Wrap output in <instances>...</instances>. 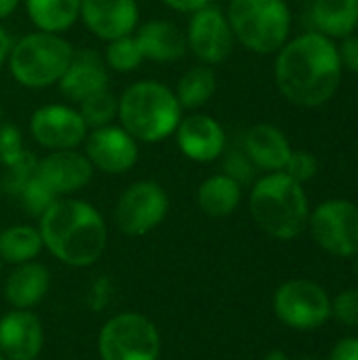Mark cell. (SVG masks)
<instances>
[{
  "mask_svg": "<svg viewBox=\"0 0 358 360\" xmlns=\"http://www.w3.org/2000/svg\"><path fill=\"white\" fill-rule=\"evenodd\" d=\"M342 72L335 42L319 32L287 40L274 61L279 91L287 101L300 108L327 103L342 82Z\"/></svg>",
  "mask_w": 358,
  "mask_h": 360,
  "instance_id": "obj_1",
  "label": "cell"
},
{
  "mask_svg": "<svg viewBox=\"0 0 358 360\" xmlns=\"http://www.w3.org/2000/svg\"><path fill=\"white\" fill-rule=\"evenodd\" d=\"M38 232L44 249L72 268L95 264L108 245V228L101 213L78 198H57L40 215Z\"/></svg>",
  "mask_w": 358,
  "mask_h": 360,
  "instance_id": "obj_2",
  "label": "cell"
},
{
  "mask_svg": "<svg viewBox=\"0 0 358 360\" xmlns=\"http://www.w3.org/2000/svg\"><path fill=\"white\" fill-rule=\"evenodd\" d=\"M184 110L173 89L160 80H137L118 97V124L139 143H160L169 139Z\"/></svg>",
  "mask_w": 358,
  "mask_h": 360,
  "instance_id": "obj_3",
  "label": "cell"
},
{
  "mask_svg": "<svg viewBox=\"0 0 358 360\" xmlns=\"http://www.w3.org/2000/svg\"><path fill=\"white\" fill-rule=\"evenodd\" d=\"M249 211L257 228L276 240L298 238L308 228L310 219L304 186L283 171L266 173L253 184Z\"/></svg>",
  "mask_w": 358,
  "mask_h": 360,
  "instance_id": "obj_4",
  "label": "cell"
},
{
  "mask_svg": "<svg viewBox=\"0 0 358 360\" xmlns=\"http://www.w3.org/2000/svg\"><path fill=\"white\" fill-rule=\"evenodd\" d=\"M74 46L63 34L32 32L13 42L6 68L13 80L30 91H42L59 82L70 65Z\"/></svg>",
  "mask_w": 358,
  "mask_h": 360,
  "instance_id": "obj_5",
  "label": "cell"
},
{
  "mask_svg": "<svg viewBox=\"0 0 358 360\" xmlns=\"http://www.w3.org/2000/svg\"><path fill=\"white\" fill-rule=\"evenodd\" d=\"M234 40L257 55L283 49L291 32L287 0H230L226 11Z\"/></svg>",
  "mask_w": 358,
  "mask_h": 360,
  "instance_id": "obj_6",
  "label": "cell"
},
{
  "mask_svg": "<svg viewBox=\"0 0 358 360\" xmlns=\"http://www.w3.org/2000/svg\"><path fill=\"white\" fill-rule=\"evenodd\" d=\"M97 350L101 360H158L160 333L150 319L122 312L101 327Z\"/></svg>",
  "mask_w": 358,
  "mask_h": 360,
  "instance_id": "obj_7",
  "label": "cell"
},
{
  "mask_svg": "<svg viewBox=\"0 0 358 360\" xmlns=\"http://www.w3.org/2000/svg\"><path fill=\"white\" fill-rule=\"evenodd\" d=\"M276 319L295 331H312L331 319V300L327 291L306 278L283 283L272 300Z\"/></svg>",
  "mask_w": 358,
  "mask_h": 360,
  "instance_id": "obj_8",
  "label": "cell"
},
{
  "mask_svg": "<svg viewBox=\"0 0 358 360\" xmlns=\"http://www.w3.org/2000/svg\"><path fill=\"white\" fill-rule=\"evenodd\" d=\"M169 213L165 188L152 179L131 184L116 200L114 224L127 236H146L156 230Z\"/></svg>",
  "mask_w": 358,
  "mask_h": 360,
  "instance_id": "obj_9",
  "label": "cell"
},
{
  "mask_svg": "<svg viewBox=\"0 0 358 360\" xmlns=\"http://www.w3.org/2000/svg\"><path fill=\"white\" fill-rule=\"evenodd\" d=\"M308 228L323 251L335 257L358 255V207L354 202L342 198L321 202L310 213Z\"/></svg>",
  "mask_w": 358,
  "mask_h": 360,
  "instance_id": "obj_10",
  "label": "cell"
},
{
  "mask_svg": "<svg viewBox=\"0 0 358 360\" xmlns=\"http://www.w3.org/2000/svg\"><path fill=\"white\" fill-rule=\"evenodd\" d=\"M186 42L192 55L203 65H219L234 51V34L226 13L219 6L207 4L205 8L190 15Z\"/></svg>",
  "mask_w": 358,
  "mask_h": 360,
  "instance_id": "obj_11",
  "label": "cell"
},
{
  "mask_svg": "<svg viewBox=\"0 0 358 360\" xmlns=\"http://www.w3.org/2000/svg\"><path fill=\"white\" fill-rule=\"evenodd\" d=\"M87 133L89 127L82 120L80 112L65 103L40 105L30 116L32 139L49 152L78 150L84 143Z\"/></svg>",
  "mask_w": 358,
  "mask_h": 360,
  "instance_id": "obj_12",
  "label": "cell"
},
{
  "mask_svg": "<svg viewBox=\"0 0 358 360\" xmlns=\"http://www.w3.org/2000/svg\"><path fill=\"white\" fill-rule=\"evenodd\" d=\"M82 146L93 169L108 175L129 173L139 160V141H135L120 124L114 122L89 129Z\"/></svg>",
  "mask_w": 358,
  "mask_h": 360,
  "instance_id": "obj_13",
  "label": "cell"
},
{
  "mask_svg": "<svg viewBox=\"0 0 358 360\" xmlns=\"http://www.w3.org/2000/svg\"><path fill=\"white\" fill-rule=\"evenodd\" d=\"M93 165L89 162L84 152L78 150L49 152L36 162L38 181L57 198H65L68 194L82 190L93 179Z\"/></svg>",
  "mask_w": 358,
  "mask_h": 360,
  "instance_id": "obj_14",
  "label": "cell"
},
{
  "mask_svg": "<svg viewBox=\"0 0 358 360\" xmlns=\"http://www.w3.org/2000/svg\"><path fill=\"white\" fill-rule=\"evenodd\" d=\"M99 40L110 42L135 34L139 25L137 0H82L80 19Z\"/></svg>",
  "mask_w": 358,
  "mask_h": 360,
  "instance_id": "obj_15",
  "label": "cell"
},
{
  "mask_svg": "<svg viewBox=\"0 0 358 360\" xmlns=\"http://www.w3.org/2000/svg\"><path fill=\"white\" fill-rule=\"evenodd\" d=\"M173 135L179 152L192 162H213L226 152L224 127L213 116L203 112L181 116Z\"/></svg>",
  "mask_w": 358,
  "mask_h": 360,
  "instance_id": "obj_16",
  "label": "cell"
},
{
  "mask_svg": "<svg viewBox=\"0 0 358 360\" xmlns=\"http://www.w3.org/2000/svg\"><path fill=\"white\" fill-rule=\"evenodd\" d=\"M42 344V323L34 312L13 308L0 319V354L6 360H34Z\"/></svg>",
  "mask_w": 358,
  "mask_h": 360,
  "instance_id": "obj_17",
  "label": "cell"
},
{
  "mask_svg": "<svg viewBox=\"0 0 358 360\" xmlns=\"http://www.w3.org/2000/svg\"><path fill=\"white\" fill-rule=\"evenodd\" d=\"M57 86L68 101L78 103L97 91L110 89V70L99 53L91 49L74 51L72 61L59 78Z\"/></svg>",
  "mask_w": 358,
  "mask_h": 360,
  "instance_id": "obj_18",
  "label": "cell"
},
{
  "mask_svg": "<svg viewBox=\"0 0 358 360\" xmlns=\"http://www.w3.org/2000/svg\"><path fill=\"white\" fill-rule=\"evenodd\" d=\"M133 36L146 61L171 63L181 59L188 51L186 32H181L175 23L167 19H150L137 25Z\"/></svg>",
  "mask_w": 358,
  "mask_h": 360,
  "instance_id": "obj_19",
  "label": "cell"
},
{
  "mask_svg": "<svg viewBox=\"0 0 358 360\" xmlns=\"http://www.w3.org/2000/svg\"><path fill=\"white\" fill-rule=\"evenodd\" d=\"M293 148L285 133L274 124H255L245 135V154L253 162L255 169L266 173L283 171Z\"/></svg>",
  "mask_w": 358,
  "mask_h": 360,
  "instance_id": "obj_20",
  "label": "cell"
},
{
  "mask_svg": "<svg viewBox=\"0 0 358 360\" xmlns=\"http://www.w3.org/2000/svg\"><path fill=\"white\" fill-rule=\"evenodd\" d=\"M51 287V274L42 264H19L4 283V297L17 310H32L38 306Z\"/></svg>",
  "mask_w": 358,
  "mask_h": 360,
  "instance_id": "obj_21",
  "label": "cell"
},
{
  "mask_svg": "<svg viewBox=\"0 0 358 360\" xmlns=\"http://www.w3.org/2000/svg\"><path fill=\"white\" fill-rule=\"evenodd\" d=\"M243 198V186L226 173L207 177L196 190L198 209L209 217H228L236 211Z\"/></svg>",
  "mask_w": 358,
  "mask_h": 360,
  "instance_id": "obj_22",
  "label": "cell"
},
{
  "mask_svg": "<svg viewBox=\"0 0 358 360\" xmlns=\"http://www.w3.org/2000/svg\"><path fill=\"white\" fill-rule=\"evenodd\" d=\"M310 17L319 34L346 38L358 25V0H314Z\"/></svg>",
  "mask_w": 358,
  "mask_h": 360,
  "instance_id": "obj_23",
  "label": "cell"
},
{
  "mask_svg": "<svg viewBox=\"0 0 358 360\" xmlns=\"http://www.w3.org/2000/svg\"><path fill=\"white\" fill-rule=\"evenodd\" d=\"M82 0H23L32 25L40 32L63 34L80 19Z\"/></svg>",
  "mask_w": 358,
  "mask_h": 360,
  "instance_id": "obj_24",
  "label": "cell"
},
{
  "mask_svg": "<svg viewBox=\"0 0 358 360\" xmlns=\"http://www.w3.org/2000/svg\"><path fill=\"white\" fill-rule=\"evenodd\" d=\"M217 91V76L209 65H194L181 74L177 86L173 89L181 110L198 112L205 108Z\"/></svg>",
  "mask_w": 358,
  "mask_h": 360,
  "instance_id": "obj_25",
  "label": "cell"
},
{
  "mask_svg": "<svg viewBox=\"0 0 358 360\" xmlns=\"http://www.w3.org/2000/svg\"><path fill=\"white\" fill-rule=\"evenodd\" d=\"M44 249L42 236L34 226H8L0 232V259L13 266L32 262Z\"/></svg>",
  "mask_w": 358,
  "mask_h": 360,
  "instance_id": "obj_26",
  "label": "cell"
},
{
  "mask_svg": "<svg viewBox=\"0 0 358 360\" xmlns=\"http://www.w3.org/2000/svg\"><path fill=\"white\" fill-rule=\"evenodd\" d=\"M76 110L80 112L89 129L106 127L118 118V97L110 89H103L78 101Z\"/></svg>",
  "mask_w": 358,
  "mask_h": 360,
  "instance_id": "obj_27",
  "label": "cell"
},
{
  "mask_svg": "<svg viewBox=\"0 0 358 360\" xmlns=\"http://www.w3.org/2000/svg\"><path fill=\"white\" fill-rule=\"evenodd\" d=\"M103 61L108 65V70L118 72V74H129L135 72L146 59L141 55V49L135 40V36H122L116 40L106 42V51H103Z\"/></svg>",
  "mask_w": 358,
  "mask_h": 360,
  "instance_id": "obj_28",
  "label": "cell"
},
{
  "mask_svg": "<svg viewBox=\"0 0 358 360\" xmlns=\"http://www.w3.org/2000/svg\"><path fill=\"white\" fill-rule=\"evenodd\" d=\"M36 162H38V156H34L30 150H25L15 162L2 167L4 173H2V190L8 192L11 196H17L25 186L27 181L36 175Z\"/></svg>",
  "mask_w": 358,
  "mask_h": 360,
  "instance_id": "obj_29",
  "label": "cell"
},
{
  "mask_svg": "<svg viewBox=\"0 0 358 360\" xmlns=\"http://www.w3.org/2000/svg\"><path fill=\"white\" fill-rule=\"evenodd\" d=\"M17 198L21 200V205L25 207V211H27L30 215H38V217L57 200V196H55L53 192H49V190L38 181L36 175H34V177L27 181V186L17 194Z\"/></svg>",
  "mask_w": 358,
  "mask_h": 360,
  "instance_id": "obj_30",
  "label": "cell"
},
{
  "mask_svg": "<svg viewBox=\"0 0 358 360\" xmlns=\"http://www.w3.org/2000/svg\"><path fill=\"white\" fill-rule=\"evenodd\" d=\"M319 171V162L314 158V154L306 152V150H293L283 173H287L291 179H295L298 184H306L310 181Z\"/></svg>",
  "mask_w": 358,
  "mask_h": 360,
  "instance_id": "obj_31",
  "label": "cell"
},
{
  "mask_svg": "<svg viewBox=\"0 0 358 360\" xmlns=\"http://www.w3.org/2000/svg\"><path fill=\"white\" fill-rule=\"evenodd\" d=\"M23 152H25V146H23L21 131L15 124L2 122L0 124V165L6 167L15 162Z\"/></svg>",
  "mask_w": 358,
  "mask_h": 360,
  "instance_id": "obj_32",
  "label": "cell"
},
{
  "mask_svg": "<svg viewBox=\"0 0 358 360\" xmlns=\"http://www.w3.org/2000/svg\"><path fill=\"white\" fill-rule=\"evenodd\" d=\"M331 314L346 327L358 329V287L338 293L331 304Z\"/></svg>",
  "mask_w": 358,
  "mask_h": 360,
  "instance_id": "obj_33",
  "label": "cell"
},
{
  "mask_svg": "<svg viewBox=\"0 0 358 360\" xmlns=\"http://www.w3.org/2000/svg\"><path fill=\"white\" fill-rule=\"evenodd\" d=\"M224 173L228 177H232L234 181H238L241 186L249 184L255 175V167L253 162L249 160V156L245 152H232L226 156V162H224Z\"/></svg>",
  "mask_w": 358,
  "mask_h": 360,
  "instance_id": "obj_34",
  "label": "cell"
},
{
  "mask_svg": "<svg viewBox=\"0 0 358 360\" xmlns=\"http://www.w3.org/2000/svg\"><path fill=\"white\" fill-rule=\"evenodd\" d=\"M338 55H340L342 70L358 74V36H354V34L346 36L342 40V44L338 46Z\"/></svg>",
  "mask_w": 358,
  "mask_h": 360,
  "instance_id": "obj_35",
  "label": "cell"
},
{
  "mask_svg": "<svg viewBox=\"0 0 358 360\" xmlns=\"http://www.w3.org/2000/svg\"><path fill=\"white\" fill-rule=\"evenodd\" d=\"M329 360H358V338H344L340 340L331 354Z\"/></svg>",
  "mask_w": 358,
  "mask_h": 360,
  "instance_id": "obj_36",
  "label": "cell"
},
{
  "mask_svg": "<svg viewBox=\"0 0 358 360\" xmlns=\"http://www.w3.org/2000/svg\"><path fill=\"white\" fill-rule=\"evenodd\" d=\"M165 6L173 8L175 13H184V15H192L200 8H205L207 4H211V0H162Z\"/></svg>",
  "mask_w": 358,
  "mask_h": 360,
  "instance_id": "obj_37",
  "label": "cell"
},
{
  "mask_svg": "<svg viewBox=\"0 0 358 360\" xmlns=\"http://www.w3.org/2000/svg\"><path fill=\"white\" fill-rule=\"evenodd\" d=\"M11 46H13V40H11V36H8V32L0 25V68L6 63L8 53H11Z\"/></svg>",
  "mask_w": 358,
  "mask_h": 360,
  "instance_id": "obj_38",
  "label": "cell"
},
{
  "mask_svg": "<svg viewBox=\"0 0 358 360\" xmlns=\"http://www.w3.org/2000/svg\"><path fill=\"white\" fill-rule=\"evenodd\" d=\"M19 4H21V0H0V21L11 17L17 11Z\"/></svg>",
  "mask_w": 358,
  "mask_h": 360,
  "instance_id": "obj_39",
  "label": "cell"
},
{
  "mask_svg": "<svg viewBox=\"0 0 358 360\" xmlns=\"http://www.w3.org/2000/svg\"><path fill=\"white\" fill-rule=\"evenodd\" d=\"M264 360H289V356H287L283 350H270V352L266 354V359Z\"/></svg>",
  "mask_w": 358,
  "mask_h": 360,
  "instance_id": "obj_40",
  "label": "cell"
},
{
  "mask_svg": "<svg viewBox=\"0 0 358 360\" xmlns=\"http://www.w3.org/2000/svg\"><path fill=\"white\" fill-rule=\"evenodd\" d=\"M298 360H319V359H317V356H308V354H306V356H300Z\"/></svg>",
  "mask_w": 358,
  "mask_h": 360,
  "instance_id": "obj_41",
  "label": "cell"
},
{
  "mask_svg": "<svg viewBox=\"0 0 358 360\" xmlns=\"http://www.w3.org/2000/svg\"><path fill=\"white\" fill-rule=\"evenodd\" d=\"M354 274H357V278H358V262L354 264Z\"/></svg>",
  "mask_w": 358,
  "mask_h": 360,
  "instance_id": "obj_42",
  "label": "cell"
},
{
  "mask_svg": "<svg viewBox=\"0 0 358 360\" xmlns=\"http://www.w3.org/2000/svg\"><path fill=\"white\" fill-rule=\"evenodd\" d=\"M0 124H2V105H0Z\"/></svg>",
  "mask_w": 358,
  "mask_h": 360,
  "instance_id": "obj_43",
  "label": "cell"
},
{
  "mask_svg": "<svg viewBox=\"0 0 358 360\" xmlns=\"http://www.w3.org/2000/svg\"><path fill=\"white\" fill-rule=\"evenodd\" d=\"M0 272H2V259H0Z\"/></svg>",
  "mask_w": 358,
  "mask_h": 360,
  "instance_id": "obj_44",
  "label": "cell"
},
{
  "mask_svg": "<svg viewBox=\"0 0 358 360\" xmlns=\"http://www.w3.org/2000/svg\"><path fill=\"white\" fill-rule=\"evenodd\" d=\"M0 360H6V359H4V356H2V354H0Z\"/></svg>",
  "mask_w": 358,
  "mask_h": 360,
  "instance_id": "obj_45",
  "label": "cell"
}]
</instances>
